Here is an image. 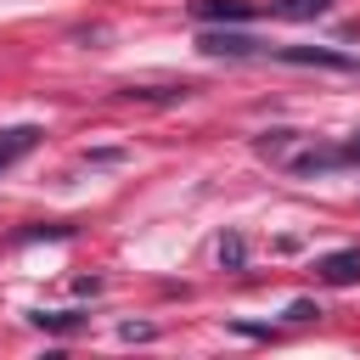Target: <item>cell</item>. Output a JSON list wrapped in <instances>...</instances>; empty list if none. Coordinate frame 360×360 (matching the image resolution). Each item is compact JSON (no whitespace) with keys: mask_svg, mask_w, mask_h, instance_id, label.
<instances>
[{"mask_svg":"<svg viewBox=\"0 0 360 360\" xmlns=\"http://www.w3.org/2000/svg\"><path fill=\"white\" fill-rule=\"evenodd\" d=\"M186 11H191L197 22H248L259 6H253V0H191Z\"/></svg>","mask_w":360,"mask_h":360,"instance_id":"6da1fadb","label":"cell"},{"mask_svg":"<svg viewBox=\"0 0 360 360\" xmlns=\"http://www.w3.org/2000/svg\"><path fill=\"white\" fill-rule=\"evenodd\" d=\"M276 56H281V62H298V68H354V56L326 51V45H281Z\"/></svg>","mask_w":360,"mask_h":360,"instance_id":"7a4b0ae2","label":"cell"},{"mask_svg":"<svg viewBox=\"0 0 360 360\" xmlns=\"http://www.w3.org/2000/svg\"><path fill=\"white\" fill-rule=\"evenodd\" d=\"M315 276H321V281H332V287L360 281V248H338V253H326V259L315 264Z\"/></svg>","mask_w":360,"mask_h":360,"instance_id":"3957f363","label":"cell"},{"mask_svg":"<svg viewBox=\"0 0 360 360\" xmlns=\"http://www.w3.org/2000/svg\"><path fill=\"white\" fill-rule=\"evenodd\" d=\"M197 45H202L208 56H259V51H264L259 39H248V34H225V28H214V34H202Z\"/></svg>","mask_w":360,"mask_h":360,"instance_id":"277c9868","label":"cell"},{"mask_svg":"<svg viewBox=\"0 0 360 360\" xmlns=\"http://www.w3.org/2000/svg\"><path fill=\"white\" fill-rule=\"evenodd\" d=\"M34 141H39V124H11V129H0V174H6L22 152H34Z\"/></svg>","mask_w":360,"mask_h":360,"instance_id":"5b68a950","label":"cell"},{"mask_svg":"<svg viewBox=\"0 0 360 360\" xmlns=\"http://www.w3.org/2000/svg\"><path fill=\"white\" fill-rule=\"evenodd\" d=\"M338 163H349L343 146H304L287 169H292V174H321V169H338Z\"/></svg>","mask_w":360,"mask_h":360,"instance_id":"8992f818","label":"cell"},{"mask_svg":"<svg viewBox=\"0 0 360 360\" xmlns=\"http://www.w3.org/2000/svg\"><path fill=\"white\" fill-rule=\"evenodd\" d=\"M304 141H309V135H298V129H276V135H264V141H259V152H264V158H276V163H292Z\"/></svg>","mask_w":360,"mask_h":360,"instance_id":"52a82bcc","label":"cell"},{"mask_svg":"<svg viewBox=\"0 0 360 360\" xmlns=\"http://www.w3.org/2000/svg\"><path fill=\"white\" fill-rule=\"evenodd\" d=\"M34 326H45V332H73V326H84V315L79 309H39V315H28Z\"/></svg>","mask_w":360,"mask_h":360,"instance_id":"ba28073f","label":"cell"},{"mask_svg":"<svg viewBox=\"0 0 360 360\" xmlns=\"http://www.w3.org/2000/svg\"><path fill=\"white\" fill-rule=\"evenodd\" d=\"M332 11V0H276V17H292V22H304V17H326Z\"/></svg>","mask_w":360,"mask_h":360,"instance_id":"9c48e42d","label":"cell"},{"mask_svg":"<svg viewBox=\"0 0 360 360\" xmlns=\"http://www.w3.org/2000/svg\"><path fill=\"white\" fill-rule=\"evenodd\" d=\"M219 264H225V270H242V264H248V242H242V236H219Z\"/></svg>","mask_w":360,"mask_h":360,"instance_id":"30bf717a","label":"cell"},{"mask_svg":"<svg viewBox=\"0 0 360 360\" xmlns=\"http://www.w3.org/2000/svg\"><path fill=\"white\" fill-rule=\"evenodd\" d=\"M287 315H292V321H309V315H321V309H315V304H309V298H298V304H292V309H287Z\"/></svg>","mask_w":360,"mask_h":360,"instance_id":"8fae6325","label":"cell"},{"mask_svg":"<svg viewBox=\"0 0 360 360\" xmlns=\"http://www.w3.org/2000/svg\"><path fill=\"white\" fill-rule=\"evenodd\" d=\"M124 338H129V343H135V338H152V326H146V321H124Z\"/></svg>","mask_w":360,"mask_h":360,"instance_id":"7c38bea8","label":"cell"},{"mask_svg":"<svg viewBox=\"0 0 360 360\" xmlns=\"http://www.w3.org/2000/svg\"><path fill=\"white\" fill-rule=\"evenodd\" d=\"M343 158H349V163H360V135H354V141L343 146Z\"/></svg>","mask_w":360,"mask_h":360,"instance_id":"4fadbf2b","label":"cell"}]
</instances>
